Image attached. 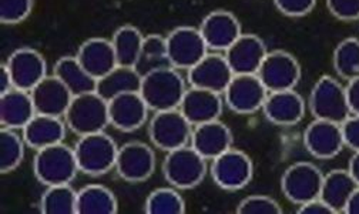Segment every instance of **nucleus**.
Returning <instances> with one entry per match:
<instances>
[{
	"instance_id": "obj_1",
	"label": "nucleus",
	"mask_w": 359,
	"mask_h": 214,
	"mask_svg": "<svg viewBox=\"0 0 359 214\" xmlns=\"http://www.w3.org/2000/svg\"><path fill=\"white\" fill-rule=\"evenodd\" d=\"M186 83L175 67L165 66L143 76L140 95L149 109L163 112L177 109L186 95Z\"/></svg>"
},
{
	"instance_id": "obj_2",
	"label": "nucleus",
	"mask_w": 359,
	"mask_h": 214,
	"mask_svg": "<svg viewBox=\"0 0 359 214\" xmlns=\"http://www.w3.org/2000/svg\"><path fill=\"white\" fill-rule=\"evenodd\" d=\"M65 117L67 126L80 136L103 132L110 123L109 102L97 92L73 96Z\"/></svg>"
},
{
	"instance_id": "obj_3",
	"label": "nucleus",
	"mask_w": 359,
	"mask_h": 214,
	"mask_svg": "<svg viewBox=\"0 0 359 214\" xmlns=\"http://www.w3.org/2000/svg\"><path fill=\"white\" fill-rule=\"evenodd\" d=\"M79 170L74 149L62 143L40 149L34 157V175L48 187L69 185Z\"/></svg>"
},
{
	"instance_id": "obj_4",
	"label": "nucleus",
	"mask_w": 359,
	"mask_h": 214,
	"mask_svg": "<svg viewBox=\"0 0 359 214\" xmlns=\"http://www.w3.org/2000/svg\"><path fill=\"white\" fill-rule=\"evenodd\" d=\"M309 109L316 119L342 123L351 114L346 86L332 76H323L311 91Z\"/></svg>"
},
{
	"instance_id": "obj_5",
	"label": "nucleus",
	"mask_w": 359,
	"mask_h": 214,
	"mask_svg": "<svg viewBox=\"0 0 359 214\" xmlns=\"http://www.w3.org/2000/svg\"><path fill=\"white\" fill-rule=\"evenodd\" d=\"M118 149L114 140L103 132L80 136L74 154L79 168L86 175H104L116 167Z\"/></svg>"
},
{
	"instance_id": "obj_6",
	"label": "nucleus",
	"mask_w": 359,
	"mask_h": 214,
	"mask_svg": "<svg viewBox=\"0 0 359 214\" xmlns=\"http://www.w3.org/2000/svg\"><path fill=\"white\" fill-rule=\"evenodd\" d=\"M163 170L165 179L174 187L191 189L203 182L207 173V159L187 145L168 152Z\"/></svg>"
},
{
	"instance_id": "obj_7",
	"label": "nucleus",
	"mask_w": 359,
	"mask_h": 214,
	"mask_svg": "<svg viewBox=\"0 0 359 214\" xmlns=\"http://www.w3.org/2000/svg\"><path fill=\"white\" fill-rule=\"evenodd\" d=\"M193 128L178 107L156 112L150 123V138L157 147L170 152L190 145Z\"/></svg>"
},
{
	"instance_id": "obj_8",
	"label": "nucleus",
	"mask_w": 359,
	"mask_h": 214,
	"mask_svg": "<svg viewBox=\"0 0 359 214\" xmlns=\"http://www.w3.org/2000/svg\"><path fill=\"white\" fill-rule=\"evenodd\" d=\"M324 173L309 161H298L291 164L283 175L281 189L284 196L301 206L321 194Z\"/></svg>"
},
{
	"instance_id": "obj_9",
	"label": "nucleus",
	"mask_w": 359,
	"mask_h": 214,
	"mask_svg": "<svg viewBox=\"0 0 359 214\" xmlns=\"http://www.w3.org/2000/svg\"><path fill=\"white\" fill-rule=\"evenodd\" d=\"M257 76L268 92L295 89L301 79V67L295 56L284 51L268 52Z\"/></svg>"
},
{
	"instance_id": "obj_10",
	"label": "nucleus",
	"mask_w": 359,
	"mask_h": 214,
	"mask_svg": "<svg viewBox=\"0 0 359 214\" xmlns=\"http://www.w3.org/2000/svg\"><path fill=\"white\" fill-rule=\"evenodd\" d=\"M252 173L251 159L238 149L231 147L212 159L211 176L221 189L240 190L250 183Z\"/></svg>"
},
{
	"instance_id": "obj_11",
	"label": "nucleus",
	"mask_w": 359,
	"mask_h": 214,
	"mask_svg": "<svg viewBox=\"0 0 359 214\" xmlns=\"http://www.w3.org/2000/svg\"><path fill=\"white\" fill-rule=\"evenodd\" d=\"M167 55L170 66L175 69H191L207 53L208 48L200 29L178 27L167 37Z\"/></svg>"
},
{
	"instance_id": "obj_12",
	"label": "nucleus",
	"mask_w": 359,
	"mask_h": 214,
	"mask_svg": "<svg viewBox=\"0 0 359 214\" xmlns=\"http://www.w3.org/2000/svg\"><path fill=\"white\" fill-rule=\"evenodd\" d=\"M224 95L226 103L238 114H252L262 110L268 91L257 74H234Z\"/></svg>"
},
{
	"instance_id": "obj_13",
	"label": "nucleus",
	"mask_w": 359,
	"mask_h": 214,
	"mask_svg": "<svg viewBox=\"0 0 359 214\" xmlns=\"http://www.w3.org/2000/svg\"><path fill=\"white\" fill-rule=\"evenodd\" d=\"M306 150L317 159H332L345 147L341 123L316 119L304 132Z\"/></svg>"
},
{
	"instance_id": "obj_14",
	"label": "nucleus",
	"mask_w": 359,
	"mask_h": 214,
	"mask_svg": "<svg viewBox=\"0 0 359 214\" xmlns=\"http://www.w3.org/2000/svg\"><path fill=\"white\" fill-rule=\"evenodd\" d=\"M234 77L226 56L207 53L196 66L189 70V81L193 88L224 93Z\"/></svg>"
},
{
	"instance_id": "obj_15",
	"label": "nucleus",
	"mask_w": 359,
	"mask_h": 214,
	"mask_svg": "<svg viewBox=\"0 0 359 214\" xmlns=\"http://www.w3.org/2000/svg\"><path fill=\"white\" fill-rule=\"evenodd\" d=\"M200 32L208 51L214 52H226L243 34L238 19L229 11L208 13L201 22Z\"/></svg>"
},
{
	"instance_id": "obj_16",
	"label": "nucleus",
	"mask_w": 359,
	"mask_h": 214,
	"mask_svg": "<svg viewBox=\"0 0 359 214\" xmlns=\"http://www.w3.org/2000/svg\"><path fill=\"white\" fill-rule=\"evenodd\" d=\"M154 167V153L144 143L131 142L118 149L116 168L124 180L133 183L143 182L153 175Z\"/></svg>"
},
{
	"instance_id": "obj_17",
	"label": "nucleus",
	"mask_w": 359,
	"mask_h": 214,
	"mask_svg": "<svg viewBox=\"0 0 359 214\" xmlns=\"http://www.w3.org/2000/svg\"><path fill=\"white\" fill-rule=\"evenodd\" d=\"M30 96L36 113L56 117L65 116L73 100L72 92L55 74L46 76L41 81H39L30 91Z\"/></svg>"
},
{
	"instance_id": "obj_18",
	"label": "nucleus",
	"mask_w": 359,
	"mask_h": 214,
	"mask_svg": "<svg viewBox=\"0 0 359 214\" xmlns=\"http://www.w3.org/2000/svg\"><path fill=\"white\" fill-rule=\"evenodd\" d=\"M11 73L13 88L30 92L34 86L46 77V60L29 48L13 52L6 63Z\"/></svg>"
},
{
	"instance_id": "obj_19",
	"label": "nucleus",
	"mask_w": 359,
	"mask_h": 214,
	"mask_svg": "<svg viewBox=\"0 0 359 214\" xmlns=\"http://www.w3.org/2000/svg\"><path fill=\"white\" fill-rule=\"evenodd\" d=\"M268 51L265 43L255 34L243 33L224 52L234 74H257Z\"/></svg>"
},
{
	"instance_id": "obj_20",
	"label": "nucleus",
	"mask_w": 359,
	"mask_h": 214,
	"mask_svg": "<svg viewBox=\"0 0 359 214\" xmlns=\"http://www.w3.org/2000/svg\"><path fill=\"white\" fill-rule=\"evenodd\" d=\"M149 110L140 92L123 93L109 100L110 124L123 132H131L142 127L147 120Z\"/></svg>"
},
{
	"instance_id": "obj_21",
	"label": "nucleus",
	"mask_w": 359,
	"mask_h": 214,
	"mask_svg": "<svg viewBox=\"0 0 359 214\" xmlns=\"http://www.w3.org/2000/svg\"><path fill=\"white\" fill-rule=\"evenodd\" d=\"M190 145L207 160H212L217 156L233 147V133L227 124L222 121L211 120L194 126Z\"/></svg>"
},
{
	"instance_id": "obj_22",
	"label": "nucleus",
	"mask_w": 359,
	"mask_h": 214,
	"mask_svg": "<svg viewBox=\"0 0 359 214\" xmlns=\"http://www.w3.org/2000/svg\"><path fill=\"white\" fill-rule=\"evenodd\" d=\"M262 112L274 124L292 126L302 120L305 114V102L295 89L268 92Z\"/></svg>"
},
{
	"instance_id": "obj_23",
	"label": "nucleus",
	"mask_w": 359,
	"mask_h": 214,
	"mask_svg": "<svg viewBox=\"0 0 359 214\" xmlns=\"http://www.w3.org/2000/svg\"><path fill=\"white\" fill-rule=\"evenodd\" d=\"M224 99L221 93L191 88L186 92L178 109L189 119L193 126L217 120L222 112Z\"/></svg>"
},
{
	"instance_id": "obj_24",
	"label": "nucleus",
	"mask_w": 359,
	"mask_h": 214,
	"mask_svg": "<svg viewBox=\"0 0 359 214\" xmlns=\"http://www.w3.org/2000/svg\"><path fill=\"white\" fill-rule=\"evenodd\" d=\"M65 135L66 126L60 117L49 114L36 113L23 128L25 143L36 150L62 143Z\"/></svg>"
},
{
	"instance_id": "obj_25",
	"label": "nucleus",
	"mask_w": 359,
	"mask_h": 214,
	"mask_svg": "<svg viewBox=\"0 0 359 214\" xmlns=\"http://www.w3.org/2000/svg\"><path fill=\"white\" fill-rule=\"evenodd\" d=\"M76 58L81 63V66L96 80H99L117 66L111 41L106 39L95 37L84 41Z\"/></svg>"
},
{
	"instance_id": "obj_26",
	"label": "nucleus",
	"mask_w": 359,
	"mask_h": 214,
	"mask_svg": "<svg viewBox=\"0 0 359 214\" xmlns=\"http://www.w3.org/2000/svg\"><path fill=\"white\" fill-rule=\"evenodd\" d=\"M36 109L30 92L12 89L0 96V121L8 128H25L33 119Z\"/></svg>"
},
{
	"instance_id": "obj_27",
	"label": "nucleus",
	"mask_w": 359,
	"mask_h": 214,
	"mask_svg": "<svg viewBox=\"0 0 359 214\" xmlns=\"http://www.w3.org/2000/svg\"><path fill=\"white\" fill-rule=\"evenodd\" d=\"M359 185L348 168H335L324 175L320 197L337 213H344L345 207Z\"/></svg>"
},
{
	"instance_id": "obj_28",
	"label": "nucleus",
	"mask_w": 359,
	"mask_h": 214,
	"mask_svg": "<svg viewBox=\"0 0 359 214\" xmlns=\"http://www.w3.org/2000/svg\"><path fill=\"white\" fill-rule=\"evenodd\" d=\"M143 76L139 73L136 67L120 66L117 65L107 74L97 80L96 92L104 99L111 100L113 98L130 93V92H140Z\"/></svg>"
},
{
	"instance_id": "obj_29",
	"label": "nucleus",
	"mask_w": 359,
	"mask_h": 214,
	"mask_svg": "<svg viewBox=\"0 0 359 214\" xmlns=\"http://www.w3.org/2000/svg\"><path fill=\"white\" fill-rule=\"evenodd\" d=\"M55 76L65 83L73 96L96 92L97 80L81 66L77 58L65 56L59 59L55 66Z\"/></svg>"
},
{
	"instance_id": "obj_30",
	"label": "nucleus",
	"mask_w": 359,
	"mask_h": 214,
	"mask_svg": "<svg viewBox=\"0 0 359 214\" xmlns=\"http://www.w3.org/2000/svg\"><path fill=\"white\" fill-rule=\"evenodd\" d=\"M144 37L134 26L126 25L116 30L111 45L114 49L117 65L136 67Z\"/></svg>"
},
{
	"instance_id": "obj_31",
	"label": "nucleus",
	"mask_w": 359,
	"mask_h": 214,
	"mask_svg": "<svg viewBox=\"0 0 359 214\" xmlns=\"http://www.w3.org/2000/svg\"><path fill=\"white\" fill-rule=\"evenodd\" d=\"M77 213L80 214H114L117 200L111 190L93 185L77 192Z\"/></svg>"
},
{
	"instance_id": "obj_32",
	"label": "nucleus",
	"mask_w": 359,
	"mask_h": 214,
	"mask_svg": "<svg viewBox=\"0 0 359 214\" xmlns=\"http://www.w3.org/2000/svg\"><path fill=\"white\" fill-rule=\"evenodd\" d=\"M165 66H170L167 55V39L160 34L146 36L136 69L142 76H144L149 72Z\"/></svg>"
},
{
	"instance_id": "obj_33",
	"label": "nucleus",
	"mask_w": 359,
	"mask_h": 214,
	"mask_svg": "<svg viewBox=\"0 0 359 214\" xmlns=\"http://www.w3.org/2000/svg\"><path fill=\"white\" fill-rule=\"evenodd\" d=\"M332 63L337 74L346 81L359 77V39H344L334 51Z\"/></svg>"
},
{
	"instance_id": "obj_34",
	"label": "nucleus",
	"mask_w": 359,
	"mask_h": 214,
	"mask_svg": "<svg viewBox=\"0 0 359 214\" xmlns=\"http://www.w3.org/2000/svg\"><path fill=\"white\" fill-rule=\"evenodd\" d=\"M40 210L46 214L77 213V193L69 185L49 186L41 197Z\"/></svg>"
},
{
	"instance_id": "obj_35",
	"label": "nucleus",
	"mask_w": 359,
	"mask_h": 214,
	"mask_svg": "<svg viewBox=\"0 0 359 214\" xmlns=\"http://www.w3.org/2000/svg\"><path fill=\"white\" fill-rule=\"evenodd\" d=\"M25 139H22L15 128L4 127L0 133V170L9 173L15 170L25 154Z\"/></svg>"
},
{
	"instance_id": "obj_36",
	"label": "nucleus",
	"mask_w": 359,
	"mask_h": 214,
	"mask_svg": "<svg viewBox=\"0 0 359 214\" xmlns=\"http://www.w3.org/2000/svg\"><path fill=\"white\" fill-rule=\"evenodd\" d=\"M146 211L150 214H183L186 203L172 189H157L149 196Z\"/></svg>"
},
{
	"instance_id": "obj_37",
	"label": "nucleus",
	"mask_w": 359,
	"mask_h": 214,
	"mask_svg": "<svg viewBox=\"0 0 359 214\" xmlns=\"http://www.w3.org/2000/svg\"><path fill=\"white\" fill-rule=\"evenodd\" d=\"M283 211L277 200L268 196L254 194L243 199L238 204L240 214H280Z\"/></svg>"
},
{
	"instance_id": "obj_38",
	"label": "nucleus",
	"mask_w": 359,
	"mask_h": 214,
	"mask_svg": "<svg viewBox=\"0 0 359 214\" xmlns=\"http://www.w3.org/2000/svg\"><path fill=\"white\" fill-rule=\"evenodd\" d=\"M33 6V0H0V20L15 25L25 20Z\"/></svg>"
},
{
	"instance_id": "obj_39",
	"label": "nucleus",
	"mask_w": 359,
	"mask_h": 214,
	"mask_svg": "<svg viewBox=\"0 0 359 214\" xmlns=\"http://www.w3.org/2000/svg\"><path fill=\"white\" fill-rule=\"evenodd\" d=\"M327 6L331 15L339 20L359 19V0H327Z\"/></svg>"
},
{
	"instance_id": "obj_40",
	"label": "nucleus",
	"mask_w": 359,
	"mask_h": 214,
	"mask_svg": "<svg viewBox=\"0 0 359 214\" xmlns=\"http://www.w3.org/2000/svg\"><path fill=\"white\" fill-rule=\"evenodd\" d=\"M277 9L290 18L308 15L317 5V0H274Z\"/></svg>"
},
{
	"instance_id": "obj_41",
	"label": "nucleus",
	"mask_w": 359,
	"mask_h": 214,
	"mask_svg": "<svg viewBox=\"0 0 359 214\" xmlns=\"http://www.w3.org/2000/svg\"><path fill=\"white\" fill-rule=\"evenodd\" d=\"M341 127L345 147H349L352 152L359 150V114H349V117L341 123Z\"/></svg>"
},
{
	"instance_id": "obj_42",
	"label": "nucleus",
	"mask_w": 359,
	"mask_h": 214,
	"mask_svg": "<svg viewBox=\"0 0 359 214\" xmlns=\"http://www.w3.org/2000/svg\"><path fill=\"white\" fill-rule=\"evenodd\" d=\"M298 213L301 214H335V211L321 199H312L299 206Z\"/></svg>"
},
{
	"instance_id": "obj_43",
	"label": "nucleus",
	"mask_w": 359,
	"mask_h": 214,
	"mask_svg": "<svg viewBox=\"0 0 359 214\" xmlns=\"http://www.w3.org/2000/svg\"><path fill=\"white\" fill-rule=\"evenodd\" d=\"M346 95H348L351 114H359V77L348 81Z\"/></svg>"
},
{
	"instance_id": "obj_44",
	"label": "nucleus",
	"mask_w": 359,
	"mask_h": 214,
	"mask_svg": "<svg viewBox=\"0 0 359 214\" xmlns=\"http://www.w3.org/2000/svg\"><path fill=\"white\" fill-rule=\"evenodd\" d=\"M13 89V81L11 77V73L5 66L0 67V93H6Z\"/></svg>"
},
{
	"instance_id": "obj_45",
	"label": "nucleus",
	"mask_w": 359,
	"mask_h": 214,
	"mask_svg": "<svg viewBox=\"0 0 359 214\" xmlns=\"http://www.w3.org/2000/svg\"><path fill=\"white\" fill-rule=\"evenodd\" d=\"M348 170H349V173L352 175V178L355 179V182L359 185V150L352 152V157L349 160Z\"/></svg>"
},
{
	"instance_id": "obj_46",
	"label": "nucleus",
	"mask_w": 359,
	"mask_h": 214,
	"mask_svg": "<svg viewBox=\"0 0 359 214\" xmlns=\"http://www.w3.org/2000/svg\"><path fill=\"white\" fill-rule=\"evenodd\" d=\"M344 213H349V214H359V186L356 187V190L353 192V194L351 196L345 211Z\"/></svg>"
},
{
	"instance_id": "obj_47",
	"label": "nucleus",
	"mask_w": 359,
	"mask_h": 214,
	"mask_svg": "<svg viewBox=\"0 0 359 214\" xmlns=\"http://www.w3.org/2000/svg\"><path fill=\"white\" fill-rule=\"evenodd\" d=\"M358 22H359V19H358Z\"/></svg>"
}]
</instances>
